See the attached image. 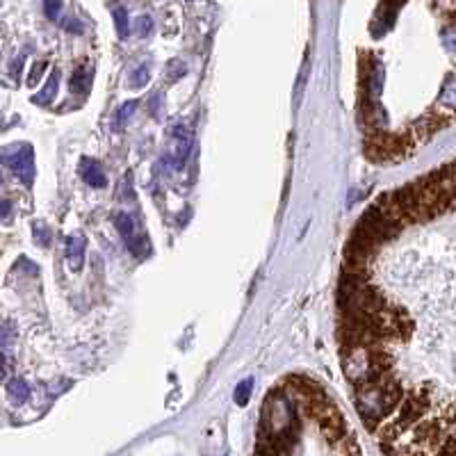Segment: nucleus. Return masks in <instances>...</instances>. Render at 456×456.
<instances>
[{
    "instance_id": "obj_1",
    "label": "nucleus",
    "mask_w": 456,
    "mask_h": 456,
    "mask_svg": "<svg viewBox=\"0 0 456 456\" xmlns=\"http://www.w3.org/2000/svg\"><path fill=\"white\" fill-rule=\"evenodd\" d=\"M0 162L7 164L10 169L17 173V176L23 182H32L35 176V153H32V146H10V149H0Z\"/></svg>"
},
{
    "instance_id": "obj_2",
    "label": "nucleus",
    "mask_w": 456,
    "mask_h": 456,
    "mask_svg": "<svg viewBox=\"0 0 456 456\" xmlns=\"http://www.w3.org/2000/svg\"><path fill=\"white\" fill-rule=\"evenodd\" d=\"M114 224H117L119 235H121V238H124L128 251H131V254H133L135 258L149 256V251H151L149 242H146V238H140V235H137V226H135V222H133V217H131V215L121 212V215L114 217Z\"/></svg>"
},
{
    "instance_id": "obj_3",
    "label": "nucleus",
    "mask_w": 456,
    "mask_h": 456,
    "mask_svg": "<svg viewBox=\"0 0 456 456\" xmlns=\"http://www.w3.org/2000/svg\"><path fill=\"white\" fill-rule=\"evenodd\" d=\"M171 149H169V160L171 167L180 169L185 164V160L189 158V151H192V133L187 131L185 126H176L171 131Z\"/></svg>"
},
{
    "instance_id": "obj_4",
    "label": "nucleus",
    "mask_w": 456,
    "mask_h": 456,
    "mask_svg": "<svg viewBox=\"0 0 456 456\" xmlns=\"http://www.w3.org/2000/svg\"><path fill=\"white\" fill-rule=\"evenodd\" d=\"M66 260H68V267L73 272H80L82 265H85V240L80 235H71L66 238Z\"/></svg>"
},
{
    "instance_id": "obj_5",
    "label": "nucleus",
    "mask_w": 456,
    "mask_h": 456,
    "mask_svg": "<svg viewBox=\"0 0 456 456\" xmlns=\"http://www.w3.org/2000/svg\"><path fill=\"white\" fill-rule=\"evenodd\" d=\"M80 176H82V180H85L89 187H105V182H108L103 169L94 162V160H89V158L80 160Z\"/></svg>"
},
{
    "instance_id": "obj_6",
    "label": "nucleus",
    "mask_w": 456,
    "mask_h": 456,
    "mask_svg": "<svg viewBox=\"0 0 456 456\" xmlns=\"http://www.w3.org/2000/svg\"><path fill=\"white\" fill-rule=\"evenodd\" d=\"M57 87H59V71H57V68H53L50 75H48V82H46L44 89L35 96V103H39V105L50 103L53 98L57 96Z\"/></svg>"
},
{
    "instance_id": "obj_7",
    "label": "nucleus",
    "mask_w": 456,
    "mask_h": 456,
    "mask_svg": "<svg viewBox=\"0 0 456 456\" xmlns=\"http://www.w3.org/2000/svg\"><path fill=\"white\" fill-rule=\"evenodd\" d=\"M7 395H10V399L14 404H23V401H28L30 397V386L23 381V379H12V381L7 383Z\"/></svg>"
},
{
    "instance_id": "obj_8",
    "label": "nucleus",
    "mask_w": 456,
    "mask_h": 456,
    "mask_svg": "<svg viewBox=\"0 0 456 456\" xmlns=\"http://www.w3.org/2000/svg\"><path fill=\"white\" fill-rule=\"evenodd\" d=\"M112 17H114V28H117V35L121 37V39H126V37L131 35V23H128L126 7H114Z\"/></svg>"
},
{
    "instance_id": "obj_9",
    "label": "nucleus",
    "mask_w": 456,
    "mask_h": 456,
    "mask_svg": "<svg viewBox=\"0 0 456 456\" xmlns=\"http://www.w3.org/2000/svg\"><path fill=\"white\" fill-rule=\"evenodd\" d=\"M440 105L447 110H456V78H450L440 91Z\"/></svg>"
},
{
    "instance_id": "obj_10",
    "label": "nucleus",
    "mask_w": 456,
    "mask_h": 456,
    "mask_svg": "<svg viewBox=\"0 0 456 456\" xmlns=\"http://www.w3.org/2000/svg\"><path fill=\"white\" fill-rule=\"evenodd\" d=\"M251 388H254V379H245V381H240L238 388H235L233 392V399L238 406H247L249 399H251Z\"/></svg>"
},
{
    "instance_id": "obj_11",
    "label": "nucleus",
    "mask_w": 456,
    "mask_h": 456,
    "mask_svg": "<svg viewBox=\"0 0 456 456\" xmlns=\"http://www.w3.org/2000/svg\"><path fill=\"white\" fill-rule=\"evenodd\" d=\"M135 110H137V101H128V103L121 105L119 112H117V119H114V126H117V128L126 126L128 121H131V117H133Z\"/></svg>"
},
{
    "instance_id": "obj_12",
    "label": "nucleus",
    "mask_w": 456,
    "mask_h": 456,
    "mask_svg": "<svg viewBox=\"0 0 456 456\" xmlns=\"http://www.w3.org/2000/svg\"><path fill=\"white\" fill-rule=\"evenodd\" d=\"M149 80H151V71L146 64H142L140 68H135V71L131 73V87L133 89H142Z\"/></svg>"
},
{
    "instance_id": "obj_13",
    "label": "nucleus",
    "mask_w": 456,
    "mask_h": 456,
    "mask_svg": "<svg viewBox=\"0 0 456 456\" xmlns=\"http://www.w3.org/2000/svg\"><path fill=\"white\" fill-rule=\"evenodd\" d=\"M443 46L447 48V53L456 55V23H452V26H447L443 30Z\"/></svg>"
},
{
    "instance_id": "obj_14",
    "label": "nucleus",
    "mask_w": 456,
    "mask_h": 456,
    "mask_svg": "<svg viewBox=\"0 0 456 456\" xmlns=\"http://www.w3.org/2000/svg\"><path fill=\"white\" fill-rule=\"evenodd\" d=\"M185 73H187V66L182 59H171V62L167 64V75H169V80H178Z\"/></svg>"
},
{
    "instance_id": "obj_15",
    "label": "nucleus",
    "mask_w": 456,
    "mask_h": 456,
    "mask_svg": "<svg viewBox=\"0 0 456 456\" xmlns=\"http://www.w3.org/2000/svg\"><path fill=\"white\" fill-rule=\"evenodd\" d=\"M153 19L151 17H140L135 21V32H137V37H149L151 32H153Z\"/></svg>"
},
{
    "instance_id": "obj_16",
    "label": "nucleus",
    "mask_w": 456,
    "mask_h": 456,
    "mask_svg": "<svg viewBox=\"0 0 456 456\" xmlns=\"http://www.w3.org/2000/svg\"><path fill=\"white\" fill-rule=\"evenodd\" d=\"M85 78H87V71H85V66H80L71 78V91H75V94H85Z\"/></svg>"
},
{
    "instance_id": "obj_17",
    "label": "nucleus",
    "mask_w": 456,
    "mask_h": 456,
    "mask_svg": "<svg viewBox=\"0 0 456 456\" xmlns=\"http://www.w3.org/2000/svg\"><path fill=\"white\" fill-rule=\"evenodd\" d=\"M46 68H48V62H44V59L32 66V71H30V75H28V87H35L37 82L41 80V73L46 71Z\"/></svg>"
},
{
    "instance_id": "obj_18",
    "label": "nucleus",
    "mask_w": 456,
    "mask_h": 456,
    "mask_svg": "<svg viewBox=\"0 0 456 456\" xmlns=\"http://www.w3.org/2000/svg\"><path fill=\"white\" fill-rule=\"evenodd\" d=\"M32 228H35V240L39 242L41 247L48 245V242H50V231H48V226H44L41 222H37Z\"/></svg>"
},
{
    "instance_id": "obj_19",
    "label": "nucleus",
    "mask_w": 456,
    "mask_h": 456,
    "mask_svg": "<svg viewBox=\"0 0 456 456\" xmlns=\"http://www.w3.org/2000/svg\"><path fill=\"white\" fill-rule=\"evenodd\" d=\"M62 10V0H44V12L48 19H57Z\"/></svg>"
},
{
    "instance_id": "obj_20",
    "label": "nucleus",
    "mask_w": 456,
    "mask_h": 456,
    "mask_svg": "<svg viewBox=\"0 0 456 456\" xmlns=\"http://www.w3.org/2000/svg\"><path fill=\"white\" fill-rule=\"evenodd\" d=\"M14 340V324H3L0 326V347L10 345Z\"/></svg>"
},
{
    "instance_id": "obj_21",
    "label": "nucleus",
    "mask_w": 456,
    "mask_h": 456,
    "mask_svg": "<svg viewBox=\"0 0 456 456\" xmlns=\"http://www.w3.org/2000/svg\"><path fill=\"white\" fill-rule=\"evenodd\" d=\"M10 372H12V361L7 359L3 352H0V383H3L7 377H10Z\"/></svg>"
},
{
    "instance_id": "obj_22",
    "label": "nucleus",
    "mask_w": 456,
    "mask_h": 456,
    "mask_svg": "<svg viewBox=\"0 0 456 456\" xmlns=\"http://www.w3.org/2000/svg\"><path fill=\"white\" fill-rule=\"evenodd\" d=\"M12 215V201H0V219H7Z\"/></svg>"
},
{
    "instance_id": "obj_23",
    "label": "nucleus",
    "mask_w": 456,
    "mask_h": 456,
    "mask_svg": "<svg viewBox=\"0 0 456 456\" xmlns=\"http://www.w3.org/2000/svg\"><path fill=\"white\" fill-rule=\"evenodd\" d=\"M23 59H26V57H23V55H21V57H17V62H14V68H12V75H19V73H21Z\"/></svg>"
},
{
    "instance_id": "obj_24",
    "label": "nucleus",
    "mask_w": 456,
    "mask_h": 456,
    "mask_svg": "<svg viewBox=\"0 0 456 456\" xmlns=\"http://www.w3.org/2000/svg\"><path fill=\"white\" fill-rule=\"evenodd\" d=\"M64 28H66V30H73V32H80V26H78V23H75L73 19H71V21H64Z\"/></svg>"
},
{
    "instance_id": "obj_25",
    "label": "nucleus",
    "mask_w": 456,
    "mask_h": 456,
    "mask_svg": "<svg viewBox=\"0 0 456 456\" xmlns=\"http://www.w3.org/2000/svg\"><path fill=\"white\" fill-rule=\"evenodd\" d=\"M0 185H3V176H0Z\"/></svg>"
}]
</instances>
